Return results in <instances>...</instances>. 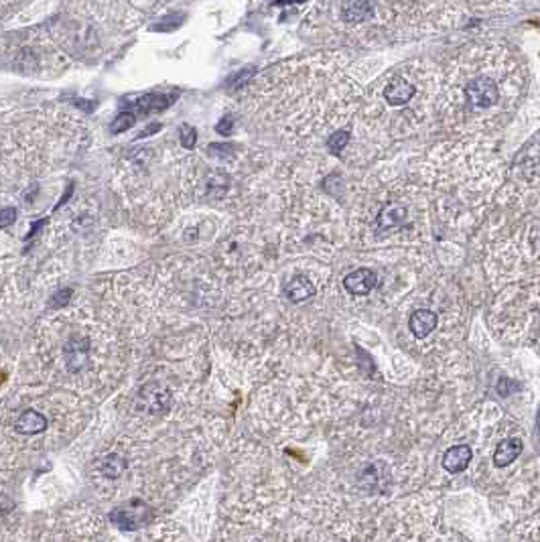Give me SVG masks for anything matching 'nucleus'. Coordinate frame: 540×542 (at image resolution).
<instances>
[{
    "mask_svg": "<svg viewBox=\"0 0 540 542\" xmlns=\"http://www.w3.org/2000/svg\"><path fill=\"white\" fill-rule=\"evenodd\" d=\"M110 520L114 522V526H118L120 530H139L151 520V508L141 499H132L124 506L116 508L110 514Z\"/></svg>",
    "mask_w": 540,
    "mask_h": 542,
    "instance_id": "obj_1",
    "label": "nucleus"
},
{
    "mask_svg": "<svg viewBox=\"0 0 540 542\" xmlns=\"http://www.w3.org/2000/svg\"><path fill=\"white\" fill-rule=\"evenodd\" d=\"M139 400L142 402V408L153 414L167 413L171 408V402H173L169 388H165L163 384H156V382L144 386L141 392H139Z\"/></svg>",
    "mask_w": 540,
    "mask_h": 542,
    "instance_id": "obj_2",
    "label": "nucleus"
},
{
    "mask_svg": "<svg viewBox=\"0 0 540 542\" xmlns=\"http://www.w3.org/2000/svg\"><path fill=\"white\" fill-rule=\"evenodd\" d=\"M465 96L475 108H490L497 102V86L487 77H477L468 84Z\"/></svg>",
    "mask_w": 540,
    "mask_h": 542,
    "instance_id": "obj_3",
    "label": "nucleus"
},
{
    "mask_svg": "<svg viewBox=\"0 0 540 542\" xmlns=\"http://www.w3.org/2000/svg\"><path fill=\"white\" fill-rule=\"evenodd\" d=\"M376 285H378V276L372 269H357V271H352L343 278V288L354 297L368 295L374 291Z\"/></svg>",
    "mask_w": 540,
    "mask_h": 542,
    "instance_id": "obj_4",
    "label": "nucleus"
},
{
    "mask_svg": "<svg viewBox=\"0 0 540 542\" xmlns=\"http://www.w3.org/2000/svg\"><path fill=\"white\" fill-rule=\"evenodd\" d=\"M437 323H439V319H437V315L433 313V311H428V309H418V311H414V313L411 315V319H409V329H411V333L416 340H425L426 335H431V333L435 331Z\"/></svg>",
    "mask_w": 540,
    "mask_h": 542,
    "instance_id": "obj_5",
    "label": "nucleus"
},
{
    "mask_svg": "<svg viewBox=\"0 0 540 542\" xmlns=\"http://www.w3.org/2000/svg\"><path fill=\"white\" fill-rule=\"evenodd\" d=\"M471 457H473V453H471L469 445H455V447L445 451L443 467L449 471V473H461V471L468 470Z\"/></svg>",
    "mask_w": 540,
    "mask_h": 542,
    "instance_id": "obj_6",
    "label": "nucleus"
},
{
    "mask_svg": "<svg viewBox=\"0 0 540 542\" xmlns=\"http://www.w3.org/2000/svg\"><path fill=\"white\" fill-rule=\"evenodd\" d=\"M315 285H313L311 281L307 278V276H303V274H297V276H293L286 286H284V295H286V299L291 300V303H305V300H309L315 297Z\"/></svg>",
    "mask_w": 540,
    "mask_h": 542,
    "instance_id": "obj_7",
    "label": "nucleus"
},
{
    "mask_svg": "<svg viewBox=\"0 0 540 542\" xmlns=\"http://www.w3.org/2000/svg\"><path fill=\"white\" fill-rule=\"evenodd\" d=\"M412 96H414V86L402 77H398L384 87V98L390 106H404L412 100Z\"/></svg>",
    "mask_w": 540,
    "mask_h": 542,
    "instance_id": "obj_8",
    "label": "nucleus"
},
{
    "mask_svg": "<svg viewBox=\"0 0 540 542\" xmlns=\"http://www.w3.org/2000/svg\"><path fill=\"white\" fill-rule=\"evenodd\" d=\"M87 352H90V342L85 337H75L68 343L65 347V359L70 372H77L87 364Z\"/></svg>",
    "mask_w": 540,
    "mask_h": 542,
    "instance_id": "obj_9",
    "label": "nucleus"
},
{
    "mask_svg": "<svg viewBox=\"0 0 540 542\" xmlns=\"http://www.w3.org/2000/svg\"><path fill=\"white\" fill-rule=\"evenodd\" d=\"M14 428L21 435H39V433H43L47 428V418L41 413L28 408L25 413H21V416L16 418Z\"/></svg>",
    "mask_w": 540,
    "mask_h": 542,
    "instance_id": "obj_10",
    "label": "nucleus"
},
{
    "mask_svg": "<svg viewBox=\"0 0 540 542\" xmlns=\"http://www.w3.org/2000/svg\"><path fill=\"white\" fill-rule=\"evenodd\" d=\"M522 449H524V445H522L520 439H516V437L502 441L497 445L496 453H494V465H496V467H506V465H510L512 461H516V459L520 457Z\"/></svg>",
    "mask_w": 540,
    "mask_h": 542,
    "instance_id": "obj_11",
    "label": "nucleus"
},
{
    "mask_svg": "<svg viewBox=\"0 0 540 542\" xmlns=\"http://www.w3.org/2000/svg\"><path fill=\"white\" fill-rule=\"evenodd\" d=\"M374 15L372 0H345L343 4V18L347 23H364Z\"/></svg>",
    "mask_w": 540,
    "mask_h": 542,
    "instance_id": "obj_12",
    "label": "nucleus"
},
{
    "mask_svg": "<svg viewBox=\"0 0 540 542\" xmlns=\"http://www.w3.org/2000/svg\"><path fill=\"white\" fill-rule=\"evenodd\" d=\"M404 222H406V207H402L398 203H390L378 214L376 226L380 229H394L400 228Z\"/></svg>",
    "mask_w": 540,
    "mask_h": 542,
    "instance_id": "obj_13",
    "label": "nucleus"
},
{
    "mask_svg": "<svg viewBox=\"0 0 540 542\" xmlns=\"http://www.w3.org/2000/svg\"><path fill=\"white\" fill-rule=\"evenodd\" d=\"M99 471H102V475L108 477V479H118V477L126 471V461H124V457L112 453V455L104 457V461H102V465H99Z\"/></svg>",
    "mask_w": 540,
    "mask_h": 542,
    "instance_id": "obj_14",
    "label": "nucleus"
},
{
    "mask_svg": "<svg viewBox=\"0 0 540 542\" xmlns=\"http://www.w3.org/2000/svg\"><path fill=\"white\" fill-rule=\"evenodd\" d=\"M173 96H144L139 100V110L142 112H151V110H163V108H167L173 104Z\"/></svg>",
    "mask_w": 540,
    "mask_h": 542,
    "instance_id": "obj_15",
    "label": "nucleus"
},
{
    "mask_svg": "<svg viewBox=\"0 0 540 542\" xmlns=\"http://www.w3.org/2000/svg\"><path fill=\"white\" fill-rule=\"evenodd\" d=\"M347 143H350V132H347V130H340V132H335L333 136H329L327 146H329V151H331V153L340 155L341 151L347 146Z\"/></svg>",
    "mask_w": 540,
    "mask_h": 542,
    "instance_id": "obj_16",
    "label": "nucleus"
},
{
    "mask_svg": "<svg viewBox=\"0 0 540 542\" xmlns=\"http://www.w3.org/2000/svg\"><path fill=\"white\" fill-rule=\"evenodd\" d=\"M134 122H136V118L134 114H130V112H122V114H118L114 118L112 122V132H124V130H130L134 126Z\"/></svg>",
    "mask_w": 540,
    "mask_h": 542,
    "instance_id": "obj_17",
    "label": "nucleus"
},
{
    "mask_svg": "<svg viewBox=\"0 0 540 542\" xmlns=\"http://www.w3.org/2000/svg\"><path fill=\"white\" fill-rule=\"evenodd\" d=\"M195 141H198V132L195 129H191L189 124H185L181 129V144L185 148H193L195 146Z\"/></svg>",
    "mask_w": 540,
    "mask_h": 542,
    "instance_id": "obj_18",
    "label": "nucleus"
},
{
    "mask_svg": "<svg viewBox=\"0 0 540 542\" xmlns=\"http://www.w3.org/2000/svg\"><path fill=\"white\" fill-rule=\"evenodd\" d=\"M520 390V384L518 382H514V380H500L497 382V394L500 396H510L512 392H518Z\"/></svg>",
    "mask_w": 540,
    "mask_h": 542,
    "instance_id": "obj_19",
    "label": "nucleus"
},
{
    "mask_svg": "<svg viewBox=\"0 0 540 542\" xmlns=\"http://www.w3.org/2000/svg\"><path fill=\"white\" fill-rule=\"evenodd\" d=\"M210 155L212 157H220V158H232L234 157V151L232 148H227L226 144H210Z\"/></svg>",
    "mask_w": 540,
    "mask_h": 542,
    "instance_id": "obj_20",
    "label": "nucleus"
},
{
    "mask_svg": "<svg viewBox=\"0 0 540 542\" xmlns=\"http://www.w3.org/2000/svg\"><path fill=\"white\" fill-rule=\"evenodd\" d=\"M13 222H16V210H14V207L2 210V214H0V226H2V228H9Z\"/></svg>",
    "mask_w": 540,
    "mask_h": 542,
    "instance_id": "obj_21",
    "label": "nucleus"
},
{
    "mask_svg": "<svg viewBox=\"0 0 540 542\" xmlns=\"http://www.w3.org/2000/svg\"><path fill=\"white\" fill-rule=\"evenodd\" d=\"M71 297V288H65V291H59L53 300H51V307H61V305H65Z\"/></svg>",
    "mask_w": 540,
    "mask_h": 542,
    "instance_id": "obj_22",
    "label": "nucleus"
},
{
    "mask_svg": "<svg viewBox=\"0 0 540 542\" xmlns=\"http://www.w3.org/2000/svg\"><path fill=\"white\" fill-rule=\"evenodd\" d=\"M230 129H232V120H227V118H224V120H222V124L217 126V130H220L222 134H227Z\"/></svg>",
    "mask_w": 540,
    "mask_h": 542,
    "instance_id": "obj_23",
    "label": "nucleus"
}]
</instances>
